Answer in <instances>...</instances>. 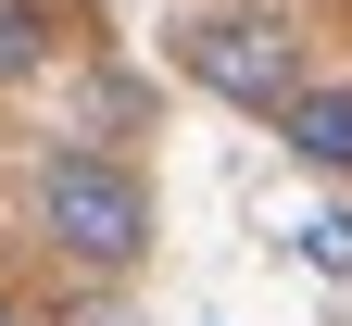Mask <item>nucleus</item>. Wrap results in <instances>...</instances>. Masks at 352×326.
<instances>
[{
    "instance_id": "nucleus-1",
    "label": "nucleus",
    "mask_w": 352,
    "mask_h": 326,
    "mask_svg": "<svg viewBox=\"0 0 352 326\" xmlns=\"http://www.w3.org/2000/svg\"><path fill=\"white\" fill-rule=\"evenodd\" d=\"M25 226H38V251H51L63 276H139L151 264V176L113 151V138H51L25 176Z\"/></svg>"
},
{
    "instance_id": "nucleus-2",
    "label": "nucleus",
    "mask_w": 352,
    "mask_h": 326,
    "mask_svg": "<svg viewBox=\"0 0 352 326\" xmlns=\"http://www.w3.org/2000/svg\"><path fill=\"white\" fill-rule=\"evenodd\" d=\"M164 63L189 75L201 101L277 126V101L302 88V38H289V13H264V0H201V13L164 25Z\"/></svg>"
},
{
    "instance_id": "nucleus-3",
    "label": "nucleus",
    "mask_w": 352,
    "mask_h": 326,
    "mask_svg": "<svg viewBox=\"0 0 352 326\" xmlns=\"http://www.w3.org/2000/svg\"><path fill=\"white\" fill-rule=\"evenodd\" d=\"M277 151L315 163V176H352V75H302L277 101Z\"/></svg>"
},
{
    "instance_id": "nucleus-4",
    "label": "nucleus",
    "mask_w": 352,
    "mask_h": 326,
    "mask_svg": "<svg viewBox=\"0 0 352 326\" xmlns=\"http://www.w3.org/2000/svg\"><path fill=\"white\" fill-rule=\"evenodd\" d=\"M63 63V0H0V101Z\"/></svg>"
},
{
    "instance_id": "nucleus-5",
    "label": "nucleus",
    "mask_w": 352,
    "mask_h": 326,
    "mask_svg": "<svg viewBox=\"0 0 352 326\" xmlns=\"http://www.w3.org/2000/svg\"><path fill=\"white\" fill-rule=\"evenodd\" d=\"M289 239H302V264H315V276H352V213H340V201H327V213H302Z\"/></svg>"
},
{
    "instance_id": "nucleus-6",
    "label": "nucleus",
    "mask_w": 352,
    "mask_h": 326,
    "mask_svg": "<svg viewBox=\"0 0 352 326\" xmlns=\"http://www.w3.org/2000/svg\"><path fill=\"white\" fill-rule=\"evenodd\" d=\"M0 326H38V314H25V289H0Z\"/></svg>"
}]
</instances>
